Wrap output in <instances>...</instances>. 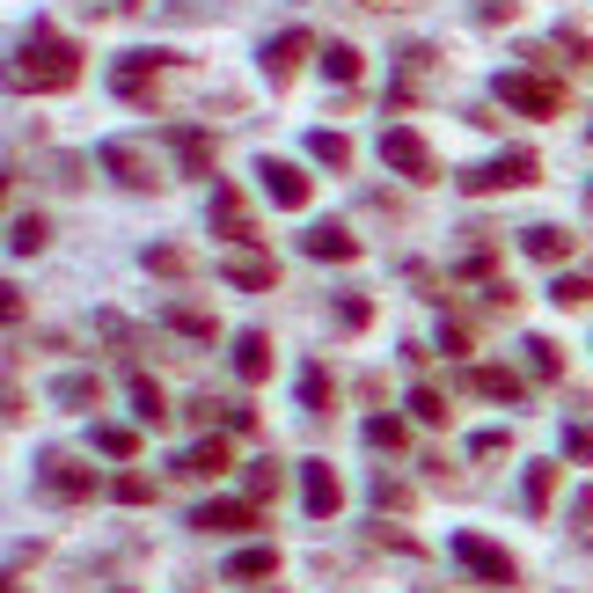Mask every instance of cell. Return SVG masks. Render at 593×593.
I'll return each instance as SVG.
<instances>
[{"label":"cell","instance_id":"obj_20","mask_svg":"<svg viewBox=\"0 0 593 593\" xmlns=\"http://www.w3.org/2000/svg\"><path fill=\"white\" fill-rule=\"evenodd\" d=\"M470 389H476V395H491V403H520V395H527V381H520L513 367H476V373H470Z\"/></svg>","mask_w":593,"mask_h":593},{"label":"cell","instance_id":"obj_36","mask_svg":"<svg viewBox=\"0 0 593 593\" xmlns=\"http://www.w3.org/2000/svg\"><path fill=\"white\" fill-rule=\"evenodd\" d=\"M373 506H381V513H403V506H411V491H403V484L381 470V476H373Z\"/></svg>","mask_w":593,"mask_h":593},{"label":"cell","instance_id":"obj_8","mask_svg":"<svg viewBox=\"0 0 593 593\" xmlns=\"http://www.w3.org/2000/svg\"><path fill=\"white\" fill-rule=\"evenodd\" d=\"M96 162H103L110 176H118L124 191H154V176H162V169L147 162V154L132 147V140H103V147H96Z\"/></svg>","mask_w":593,"mask_h":593},{"label":"cell","instance_id":"obj_28","mask_svg":"<svg viewBox=\"0 0 593 593\" xmlns=\"http://www.w3.org/2000/svg\"><path fill=\"white\" fill-rule=\"evenodd\" d=\"M162 322H169V330H183V337H213V316H205V308H183V300H169V308H162Z\"/></svg>","mask_w":593,"mask_h":593},{"label":"cell","instance_id":"obj_3","mask_svg":"<svg viewBox=\"0 0 593 593\" xmlns=\"http://www.w3.org/2000/svg\"><path fill=\"white\" fill-rule=\"evenodd\" d=\"M447 549H454V565H462V571H476L484 586H513V579H520V565H513V557H506L498 543H484L476 527H462V535H454Z\"/></svg>","mask_w":593,"mask_h":593},{"label":"cell","instance_id":"obj_37","mask_svg":"<svg viewBox=\"0 0 593 593\" xmlns=\"http://www.w3.org/2000/svg\"><path fill=\"white\" fill-rule=\"evenodd\" d=\"M110 498H118V506H147L154 484H147V476H118V484H110Z\"/></svg>","mask_w":593,"mask_h":593},{"label":"cell","instance_id":"obj_10","mask_svg":"<svg viewBox=\"0 0 593 593\" xmlns=\"http://www.w3.org/2000/svg\"><path fill=\"white\" fill-rule=\"evenodd\" d=\"M257 183H264V198H272V205H286V213H300V205H308V176H300L294 162H272V154H264V162H257Z\"/></svg>","mask_w":593,"mask_h":593},{"label":"cell","instance_id":"obj_24","mask_svg":"<svg viewBox=\"0 0 593 593\" xmlns=\"http://www.w3.org/2000/svg\"><path fill=\"white\" fill-rule=\"evenodd\" d=\"M132 411H140V425H162V418H169V395L154 389L147 373H132Z\"/></svg>","mask_w":593,"mask_h":593},{"label":"cell","instance_id":"obj_12","mask_svg":"<svg viewBox=\"0 0 593 593\" xmlns=\"http://www.w3.org/2000/svg\"><path fill=\"white\" fill-rule=\"evenodd\" d=\"M300 498H308V513H316V520H330L337 506H345V484H337L330 462H300Z\"/></svg>","mask_w":593,"mask_h":593},{"label":"cell","instance_id":"obj_32","mask_svg":"<svg viewBox=\"0 0 593 593\" xmlns=\"http://www.w3.org/2000/svg\"><path fill=\"white\" fill-rule=\"evenodd\" d=\"M147 272H162V278H183V272H191V257H183L176 242H154V249H147Z\"/></svg>","mask_w":593,"mask_h":593},{"label":"cell","instance_id":"obj_5","mask_svg":"<svg viewBox=\"0 0 593 593\" xmlns=\"http://www.w3.org/2000/svg\"><path fill=\"white\" fill-rule=\"evenodd\" d=\"M381 162H389L395 176H411V183H432V147H425L411 124H389V132H381Z\"/></svg>","mask_w":593,"mask_h":593},{"label":"cell","instance_id":"obj_23","mask_svg":"<svg viewBox=\"0 0 593 593\" xmlns=\"http://www.w3.org/2000/svg\"><path fill=\"white\" fill-rule=\"evenodd\" d=\"M272 565H278V549H235L227 557V579L242 586V579H272Z\"/></svg>","mask_w":593,"mask_h":593},{"label":"cell","instance_id":"obj_17","mask_svg":"<svg viewBox=\"0 0 593 593\" xmlns=\"http://www.w3.org/2000/svg\"><path fill=\"white\" fill-rule=\"evenodd\" d=\"M51 403H59V411H96L103 381L96 373H59V381H51Z\"/></svg>","mask_w":593,"mask_h":593},{"label":"cell","instance_id":"obj_22","mask_svg":"<svg viewBox=\"0 0 593 593\" xmlns=\"http://www.w3.org/2000/svg\"><path fill=\"white\" fill-rule=\"evenodd\" d=\"M176 470H183V476H221V470H227V440H221V432H213V440H198Z\"/></svg>","mask_w":593,"mask_h":593},{"label":"cell","instance_id":"obj_43","mask_svg":"<svg viewBox=\"0 0 593 593\" xmlns=\"http://www.w3.org/2000/svg\"><path fill=\"white\" fill-rule=\"evenodd\" d=\"M498 447H506V425H484V432L470 440V454H498Z\"/></svg>","mask_w":593,"mask_h":593},{"label":"cell","instance_id":"obj_21","mask_svg":"<svg viewBox=\"0 0 593 593\" xmlns=\"http://www.w3.org/2000/svg\"><path fill=\"white\" fill-rule=\"evenodd\" d=\"M520 498H527V513H549V498H557V462H527Z\"/></svg>","mask_w":593,"mask_h":593},{"label":"cell","instance_id":"obj_33","mask_svg":"<svg viewBox=\"0 0 593 593\" xmlns=\"http://www.w3.org/2000/svg\"><path fill=\"white\" fill-rule=\"evenodd\" d=\"M278 484H286V470H278L272 454H264V462H257V470H249V498H257V506H264V498H278Z\"/></svg>","mask_w":593,"mask_h":593},{"label":"cell","instance_id":"obj_2","mask_svg":"<svg viewBox=\"0 0 593 593\" xmlns=\"http://www.w3.org/2000/svg\"><path fill=\"white\" fill-rule=\"evenodd\" d=\"M37 491L59 498V506H81V498H96V470H81L67 447H45L37 454Z\"/></svg>","mask_w":593,"mask_h":593},{"label":"cell","instance_id":"obj_13","mask_svg":"<svg viewBox=\"0 0 593 593\" xmlns=\"http://www.w3.org/2000/svg\"><path fill=\"white\" fill-rule=\"evenodd\" d=\"M221 278H227V286H249V294H272L278 264H272V257H221Z\"/></svg>","mask_w":593,"mask_h":593},{"label":"cell","instance_id":"obj_16","mask_svg":"<svg viewBox=\"0 0 593 593\" xmlns=\"http://www.w3.org/2000/svg\"><path fill=\"white\" fill-rule=\"evenodd\" d=\"M169 147H176V162H183V176H213V140H205L198 124H176Z\"/></svg>","mask_w":593,"mask_h":593},{"label":"cell","instance_id":"obj_29","mask_svg":"<svg viewBox=\"0 0 593 593\" xmlns=\"http://www.w3.org/2000/svg\"><path fill=\"white\" fill-rule=\"evenodd\" d=\"M520 352H527V373H535V381H557V367H565V352L549 345V337H527Z\"/></svg>","mask_w":593,"mask_h":593},{"label":"cell","instance_id":"obj_26","mask_svg":"<svg viewBox=\"0 0 593 593\" xmlns=\"http://www.w3.org/2000/svg\"><path fill=\"white\" fill-rule=\"evenodd\" d=\"M308 154H316V162H330V169H345V162H352V140L322 124V132H308Z\"/></svg>","mask_w":593,"mask_h":593},{"label":"cell","instance_id":"obj_42","mask_svg":"<svg viewBox=\"0 0 593 593\" xmlns=\"http://www.w3.org/2000/svg\"><path fill=\"white\" fill-rule=\"evenodd\" d=\"M221 425H227V432H249V425H257V411H249V403H221Z\"/></svg>","mask_w":593,"mask_h":593},{"label":"cell","instance_id":"obj_9","mask_svg":"<svg viewBox=\"0 0 593 593\" xmlns=\"http://www.w3.org/2000/svg\"><path fill=\"white\" fill-rule=\"evenodd\" d=\"M316 51V37L308 29H278L272 45H264V74H272V88H286V81L300 74V59Z\"/></svg>","mask_w":593,"mask_h":593},{"label":"cell","instance_id":"obj_19","mask_svg":"<svg viewBox=\"0 0 593 593\" xmlns=\"http://www.w3.org/2000/svg\"><path fill=\"white\" fill-rule=\"evenodd\" d=\"M520 249H527L535 264H565V257H571V235H565V227H520Z\"/></svg>","mask_w":593,"mask_h":593},{"label":"cell","instance_id":"obj_14","mask_svg":"<svg viewBox=\"0 0 593 593\" xmlns=\"http://www.w3.org/2000/svg\"><path fill=\"white\" fill-rule=\"evenodd\" d=\"M213 227H221L227 242H249V205L235 183H213Z\"/></svg>","mask_w":593,"mask_h":593},{"label":"cell","instance_id":"obj_30","mask_svg":"<svg viewBox=\"0 0 593 593\" xmlns=\"http://www.w3.org/2000/svg\"><path fill=\"white\" fill-rule=\"evenodd\" d=\"M96 447L110 454V462H132V447H140V432H132V425H96Z\"/></svg>","mask_w":593,"mask_h":593},{"label":"cell","instance_id":"obj_11","mask_svg":"<svg viewBox=\"0 0 593 593\" xmlns=\"http://www.w3.org/2000/svg\"><path fill=\"white\" fill-rule=\"evenodd\" d=\"M191 527H205V535H242V527H257V498H213V506H198Z\"/></svg>","mask_w":593,"mask_h":593},{"label":"cell","instance_id":"obj_35","mask_svg":"<svg viewBox=\"0 0 593 593\" xmlns=\"http://www.w3.org/2000/svg\"><path fill=\"white\" fill-rule=\"evenodd\" d=\"M330 395H337V389H330V373H322V367L300 373V403H308V411H330Z\"/></svg>","mask_w":593,"mask_h":593},{"label":"cell","instance_id":"obj_7","mask_svg":"<svg viewBox=\"0 0 593 593\" xmlns=\"http://www.w3.org/2000/svg\"><path fill=\"white\" fill-rule=\"evenodd\" d=\"M162 59H169V51H124L118 67H110V88H118L124 103H147L154 81H162Z\"/></svg>","mask_w":593,"mask_h":593},{"label":"cell","instance_id":"obj_31","mask_svg":"<svg viewBox=\"0 0 593 593\" xmlns=\"http://www.w3.org/2000/svg\"><path fill=\"white\" fill-rule=\"evenodd\" d=\"M549 300H557V308H586V300H593V278L557 272V278H549Z\"/></svg>","mask_w":593,"mask_h":593},{"label":"cell","instance_id":"obj_39","mask_svg":"<svg viewBox=\"0 0 593 593\" xmlns=\"http://www.w3.org/2000/svg\"><path fill=\"white\" fill-rule=\"evenodd\" d=\"M565 454H571V462H593V425H571V432H565Z\"/></svg>","mask_w":593,"mask_h":593},{"label":"cell","instance_id":"obj_34","mask_svg":"<svg viewBox=\"0 0 593 593\" xmlns=\"http://www.w3.org/2000/svg\"><path fill=\"white\" fill-rule=\"evenodd\" d=\"M411 418L418 425H447V395L440 389H411Z\"/></svg>","mask_w":593,"mask_h":593},{"label":"cell","instance_id":"obj_47","mask_svg":"<svg viewBox=\"0 0 593 593\" xmlns=\"http://www.w3.org/2000/svg\"><path fill=\"white\" fill-rule=\"evenodd\" d=\"M118 593H132V586H118Z\"/></svg>","mask_w":593,"mask_h":593},{"label":"cell","instance_id":"obj_38","mask_svg":"<svg viewBox=\"0 0 593 593\" xmlns=\"http://www.w3.org/2000/svg\"><path fill=\"white\" fill-rule=\"evenodd\" d=\"M367 440H373V447H389V454H395V447H403V425H395V418H367Z\"/></svg>","mask_w":593,"mask_h":593},{"label":"cell","instance_id":"obj_46","mask_svg":"<svg viewBox=\"0 0 593 593\" xmlns=\"http://www.w3.org/2000/svg\"><path fill=\"white\" fill-rule=\"evenodd\" d=\"M88 8H96V0H88ZM103 8H132V0H103Z\"/></svg>","mask_w":593,"mask_h":593},{"label":"cell","instance_id":"obj_15","mask_svg":"<svg viewBox=\"0 0 593 593\" xmlns=\"http://www.w3.org/2000/svg\"><path fill=\"white\" fill-rule=\"evenodd\" d=\"M300 249H308V257H322V264H352V257H359V235H345V227H308V235H300Z\"/></svg>","mask_w":593,"mask_h":593},{"label":"cell","instance_id":"obj_1","mask_svg":"<svg viewBox=\"0 0 593 593\" xmlns=\"http://www.w3.org/2000/svg\"><path fill=\"white\" fill-rule=\"evenodd\" d=\"M15 74H23L29 88H51V96H59V88H74V81H81V51L67 45L51 23H37V29L15 37Z\"/></svg>","mask_w":593,"mask_h":593},{"label":"cell","instance_id":"obj_18","mask_svg":"<svg viewBox=\"0 0 593 593\" xmlns=\"http://www.w3.org/2000/svg\"><path fill=\"white\" fill-rule=\"evenodd\" d=\"M235 373H242V381H264V373H272V337H264V330H242V337H235Z\"/></svg>","mask_w":593,"mask_h":593},{"label":"cell","instance_id":"obj_41","mask_svg":"<svg viewBox=\"0 0 593 593\" xmlns=\"http://www.w3.org/2000/svg\"><path fill=\"white\" fill-rule=\"evenodd\" d=\"M337 322H345V330H367V322H373V308H367V300H359V294H352L345 308H337Z\"/></svg>","mask_w":593,"mask_h":593},{"label":"cell","instance_id":"obj_6","mask_svg":"<svg viewBox=\"0 0 593 593\" xmlns=\"http://www.w3.org/2000/svg\"><path fill=\"white\" fill-rule=\"evenodd\" d=\"M520 183H535V154H498V162H484V169L462 176V191L484 198V191H520Z\"/></svg>","mask_w":593,"mask_h":593},{"label":"cell","instance_id":"obj_27","mask_svg":"<svg viewBox=\"0 0 593 593\" xmlns=\"http://www.w3.org/2000/svg\"><path fill=\"white\" fill-rule=\"evenodd\" d=\"M322 74L337 81V88H352V81H359V51L352 45H322Z\"/></svg>","mask_w":593,"mask_h":593},{"label":"cell","instance_id":"obj_45","mask_svg":"<svg viewBox=\"0 0 593 593\" xmlns=\"http://www.w3.org/2000/svg\"><path fill=\"white\" fill-rule=\"evenodd\" d=\"M440 352H454V359H462V352H470V330H462V322H447V330H440Z\"/></svg>","mask_w":593,"mask_h":593},{"label":"cell","instance_id":"obj_25","mask_svg":"<svg viewBox=\"0 0 593 593\" xmlns=\"http://www.w3.org/2000/svg\"><path fill=\"white\" fill-rule=\"evenodd\" d=\"M45 235H51V227L37 221V213H23V221L8 227V257H37V249H45Z\"/></svg>","mask_w":593,"mask_h":593},{"label":"cell","instance_id":"obj_44","mask_svg":"<svg viewBox=\"0 0 593 593\" xmlns=\"http://www.w3.org/2000/svg\"><path fill=\"white\" fill-rule=\"evenodd\" d=\"M571 527H579V535L593 543V491H579V506H571Z\"/></svg>","mask_w":593,"mask_h":593},{"label":"cell","instance_id":"obj_4","mask_svg":"<svg viewBox=\"0 0 593 593\" xmlns=\"http://www.w3.org/2000/svg\"><path fill=\"white\" fill-rule=\"evenodd\" d=\"M498 96L513 103V110H527V118H557L565 110V88L543 74H498Z\"/></svg>","mask_w":593,"mask_h":593},{"label":"cell","instance_id":"obj_40","mask_svg":"<svg viewBox=\"0 0 593 593\" xmlns=\"http://www.w3.org/2000/svg\"><path fill=\"white\" fill-rule=\"evenodd\" d=\"M520 0H476V23H513Z\"/></svg>","mask_w":593,"mask_h":593}]
</instances>
